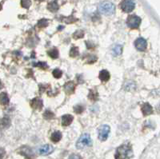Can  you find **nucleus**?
<instances>
[{"label": "nucleus", "mask_w": 160, "mask_h": 159, "mask_svg": "<svg viewBox=\"0 0 160 159\" xmlns=\"http://www.w3.org/2000/svg\"><path fill=\"white\" fill-rule=\"evenodd\" d=\"M34 66H35V67H40V68H42V69H47L48 67V64L46 63V62H38V63L34 64Z\"/></svg>", "instance_id": "c85d7f7f"}, {"label": "nucleus", "mask_w": 160, "mask_h": 159, "mask_svg": "<svg viewBox=\"0 0 160 159\" xmlns=\"http://www.w3.org/2000/svg\"><path fill=\"white\" fill-rule=\"evenodd\" d=\"M75 86L73 82H68L64 85V91L68 94H71L75 92Z\"/></svg>", "instance_id": "9b49d317"}, {"label": "nucleus", "mask_w": 160, "mask_h": 159, "mask_svg": "<svg viewBox=\"0 0 160 159\" xmlns=\"http://www.w3.org/2000/svg\"><path fill=\"white\" fill-rule=\"evenodd\" d=\"M62 72L60 71L59 69H55V70H54V71H53V76H54L55 78H61V77H62Z\"/></svg>", "instance_id": "cd10ccee"}, {"label": "nucleus", "mask_w": 160, "mask_h": 159, "mask_svg": "<svg viewBox=\"0 0 160 159\" xmlns=\"http://www.w3.org/2000/svg\"><path fill=\"white\" fill-rule=\"evenodd\" d=\"M91 145H92V140H91V136L88 134H83L77 141L76 148L81 150L86 147H91Z\"/></svg>", "instance_id": "7ed1b4c3"}, {"label": "nucleus", "mask_w": 160, "mask_h": 159, "mask_svg": "<svg viewBox=\"0 0 160 159\" xmlns=\"http://www.w3.org/2000/svg\"><path fill=\"white\" fill-rule=\"evenodd\" d=\"M141 109H142V114H143L144 116L149 115V114H152V112H153L152 107H151L149 103H148V102L144 103L143 105L142 106V107H141Z\"/></svg>", "instance_id": "ddd939ff"}, {"label": "nucleus", "mask_w": 160, "mask_h": 159, "mask_svg": "<svg viewBox=\"0 0 160 159\" xmlns=\"http://www.w3.org/2000/svg\"><path fill=\"white\" fill-rule=\"evenodd\" d=\"M134 154L131 145L129 143L121 145L115 152V159H131Z\"/></svg>", "instance_id": "f257e3e1"}, {"label": "nucleus", "mask_w": 160, "mask_h": 159, "mask_svg": "<svg viewBox=\"0 0 160 159\" xmlns=\"http://www.w3.org/2000/svg\"><path fill=\"white\" fill-rule=\"evenodd\" d=\"M141 23V18L135 15H130L127 19V25L131 29H137Z\"/></svg>", "instance_id": "20e7f679"}, {"label": "nucleus", "mask_w": 160, "mask_h": 159, "mask_svg": "<svg viewBox=\"0 0 160 159\" xmlns=\"http://www.w3.org/2000/svg\"><path fill=\"white\" fill-rule=\"evenodd\" d=\"M122 47L121 45H116L112 50V54L114 56H118L122 54Z\"/></svg>", "instance_id": "a211bd4d"}, {"label": "nucleus", "mask_w": 160, "mask_h": 159, "mask_svg": "<svg viewBox=\"0 0 160 159\" xmlns=\"http://www.w3.org/2000/svg\"><path fill=\"white\" fill-rule=\"evenodd\" d=\"M0 103L4 106L8 105L9 103V98H8L7 93L2 92L0 94Z\"/></svg>", "instance_id": "f3484780"}, {"label": "nucleus", "mask_w": 160, "mask_h": 159, "mask_svg": "<svg viewBox=\"0 0 160 159\" xmlns=\"http://www.w3.org/2000/svg\"><path fill=\"white\" fill-rule=\"evenodd\" d=\"M18 154L24 156L27 159L35 158V153L33 152L32 149L29 147H27V146H24V147H22L21 148H19V150H18Z\"/></svg>", "instance_id": "423d86ee"}, {"label": "nucleus", "mask_w": 160, "mask_h": 159, "mask_svg": "<svg viewBox=\"0 0 160 159\" xmlns=\"http://www.w3.org/2000/svg\"><path fill=\"white\" fill-rule=\"evenodd\" d=\"M62 138V134L60 131H55L51 136V140L54 142H58Z\"/></svg>", "instance_id": "dca6fc26"}, {"label": "nucleus", "mask_w": 160, "mask_h": 159, "mask_svg": "<svg viewBox=\"0 0 160 159\" xmlns=\"http://www.w3.org/2000/svg\"><path fill=\"white\" fill-rule=\"evenodd\" d=\"M78 54H79V52H78V47H72L70 51V56L75 58V57L78 56Z\"/></svg>", "instance_id": "5701e85b"}, {"label": "nucleus", "mask_w": 160, "mask_h": 159, "mask_svg": "<svg viewBox=\"0 0 160 159\" xmlns=\"http://www.w3.org/2000/svg\"><path fill=\"white\" fill-rule=\"evenodd\" d=\"M111 131V128L108 125H102L98 128V138L100 141L104 142L108 139V135Z\"/></svg>", "instance_id": "39448f33"}, {"label": "nucleus", "mask_w": 160, "mask_h": 159, "mask_svg": "<svg viewBox=\"0 0 160 159\" xmlns=\"http://www.w3.org/2000/svg\"><path fill=\"white\" fill-rule=\"evenodd\" d=\"M58 8H59V6H58L57 1H53V2H49L48 6V9L51 12H56Z\"/></svg>", "instance_id": "2eb2a0df"}, {"label": "nucleus", "mask_w": 160, "mask_h": 159, "mask_svg": "<svg viewBox=\"0 0 160 159\" xmlns=\"http://www.w3.org/2000/svg\"><path fill=\"white\" fill-rule=\"evenodd\" d=\"M135 46L138 51H144L146 49H147L148 43H147V41H146L144 38H138V39H136V41L135 42Z\"/></svg>", "instance_id": "6e6552de"}, {"label": "nucleus", "mask_w": 160, "mask_h": 159, "mask_svg": "<svg viewBox=\"0 0 160 159\" xmlns=\"http://www.w3.org/2000/svg\"><path fill=\"white\" fill-rule=\"evenodd\" d=\"M10 124H11V121L8 117H3L0 122V127L2 128H8L9 127Z\"/></svg>", "instance_id": "6ab92c4d"}, {"label": "nucleus", "mask_w": 160, "mask_h": 159, "mask_svg": "<svg viewBox=\"0 0 160 159\" xmlns=\"http://www.w3.org/2000/svg\"><path fill=\"white\" fill-rule=\"evenodd\" d=\"M68 159H82V157H81V156L80 155H78V154H71Z\"/></svg>", "instance_id": "c756f323"}, {"label": "nucleus", "mask_w": 160, "mask_h": 159, "mask_svg": "<svg viewBox=\"0 0 160 159\" xmlns=\"http://www.w3.org/2000/svg\"><path fill=\"white\" fill-rule=\"evenodd\" d=\"M83 35H84V32L82 31V30H78V31H75V32L74 33V34H73V36H74V38H75V39L82 38Z\"/></svg>", "instance_id": "393cba45"}, {"label": "nucleus", "mask_w": 160, "mask_h": 159, "mask_svg": "<svg viewBox=\"0 0 160 159\" xmlns=\"http://www.w3.org/2000/svg\"><path fill=\"white\" fill-rule=\"evenodd\" d=\"M31 106L35 110H41L43 107V102H42V100L41 98H35L31 101Z\"/></svg>", "instance_id": "9d476101"}, {"label": "nucleus", "mask_w": 160, "mask_h": 159, "mask_svg": "<svg viewBox=\"0 0 160 159\" xmlns=\"http://www.w3.org/2000/svg\"><path fill=\"white\" fill-rule=\"evenodd\" d=\"M48 54L51 58H55V59L58 57V51L56 48H53V49H51V51H48Z\"/></svg>", "instance_id": "aec40b11"}, {"label": "nucleus", "mask_w": 160, "mask_h": 159, "mask_svg": "<svg viewBox=\"0 0 160 159\" xmlns=\"http://www.w3.org/2000/svg\"><path fill=\"white\" fill-rule=\"evenodd\" d=\"M88 98L91 100H92V101H96V100L98 99V92L94 91V90H92V91H90Z\"/></svg>", "instance_id": "4be33fe9"}, {"label": "nucleus", "mask_w": 160, "mask_h": 159, "mask_svg": "<svg viewBox=\"0 0 160 159\" xmlns=\"http://www.w3.org/2000/svg\"><path fill=\"white\" fill-rule=\"evenodd\" d=\"M48 25V21L45 18H42V19L39 20L38 22V27H40V28H43V27H46Z\"/></svg>", "instance_id": "a878e982"}, {"label": "nucleus", "mask_w": 160, "mask_h": 159, "mask_svg": "<svg viewBox=\"0 0 160 159\" xmlns=\"http://www.w3.org/2000/svg\"><path fill=\"white\" fill-rule=\"evenodd\" d=\"M120 7L124 12H131L135 7V2L134 0H123Z\"/></svg>", "instance_id": "0eeeda50"}, {"label": "nucleus", "mask_w": 160, "mask_h": 159, "mask_svg": "<svg viewBox=\"0 0 160 159\" xmlns=\"http://www.w3.org/2000/svg\"><path fill=\"white\" fill-rule=\"evenodd\" d=\"M36 1H39V2H42V1H43V0H36Z\"/></svg>", "instance_id": "473e14b6"}, {"label": "nucleus", "mask_w": 160, "mask_h": 159, "mask_svg": "<svg viewBox=\"0 0 160 159\" xmlns=\"http://www.w3.org/2000/svg\"><path fill=\"white\" fill-rule=\"evenodd\" d=\"M21 5L23 8L28 9L31 5V0H21Z\"/></svg>", "instance_id": "b1692460"}, {"label": "nucleus", "mask_w": 160, "mask_h": 159, "mask_svg": "<svg viewBox=\"0 0 160 159\" xmlns=\"http://www.w3.org/2000/svg\"><path fill=\"white\" fill-rule=\"evenodd\" d=\"M84 107L81 105H76L74 107V111H75L76 114H82L83 112Z\"/></svg>", "instance_id": "bb28decb"}, {"label": "nucleus", "mask_w": 160, "mask_h": 159, "mask_svg": "<svg viewBox=\"0 0 160 159\" xmlns=\"http://www.w3.org/2000/svg\"><path fill=\"white\" fill-rule=\"evenodd\" d=\"M2 83H1V82H0V89L2 88Z\"/></svg>", "instance_id": "2f4dec72"}, {"label": "nucleus", "mask_w": 160, "mask_h": 159, "mask_svg": "<svg viewBox=\"0 0 160 159\" xmlns=\"http://www.w3.org/2000/svg\"><path fill=\"white\" fill-rule=\"evenodd\" d=\"M98 11H100V13H102V15H111L115 13V6L112 2L106 1V2H102L99 4Z\"/></svg>", "instance_id": "f03ea898"}, {"label": "nucleus", "mask_w": 160, "mask_h": 159, "mask_svg": "<svg viewBox=\"0 0 160 159\" xmlns=\"http://www.w3.org/2000/svg\"><path fill=\"white\" fill-rule=\"evenodd\" d=\"M98 78L102 82H108L110 79V73L106 70H102L100 71Z\"/></svg>", "instance_id": "4468645a"}, {"label": "nucleus", "mask_w": 160, "mask_h": 159, "mask_svg": "<svg viewBox=\"0 0 160 159\" xmlns=\"http://www.w3.org/2000/svg\"><path fill=\"white\" fill-rule=\"evenodd\" d=\"M54 150V147L51 145H43L38 149V153L41 155H48V154H51Z\"/></svg>", "instance_id": "1a4fd4ad"}, {"label": "nucleus", "mask_w": 160, "mask_h": 159, "mask_svg": "<svg viewBox=\"0 0 160 159\" xmlns=\"http://www.w3.org/2000/svg\"><path fill=\"white\" fill-rule=\"evenodd\" d=\"M6 151L4 149L0 148V159H3L4 156H5Z\"/></svg>", "instance_id": "7c9ffc66"}, {"label": "nucleus", "mask_w": 160, "mask_h": 159, "mask_svg": "<svg viewBox=\"0 0 160 159\" xmlns=\"http://www.w3.org/2000/svg\"><path fill=\"white\" fill-rule=\"evenodd\" d=\"M43 117L47 120H51L55 117V114L51 110H46L43 113Z\"/></svg>", "instance_id": "412c9836"}, {"label": "nucleus", "mask_w": 160, "mask_h": 159, "mask_svg": "<svg viewBox=\"0 0 160 159\" xmlns=\"http://www.w3.org/2000/svg\"><path fill=\"white\" fill-rule=\"evenodd\" d=\"M73 116L71 114H65L62 117V125L63 127H68L73 122Z\"/></svg>", "instance_id": "f8f14e48"}]
</instances>
